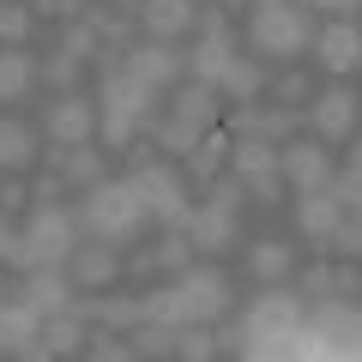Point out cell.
<instances>
[{"label":"cell","instance_id":"cell-23","mask_svg":"<svg viewBox=\"0 0 362 362\" xmlns=\"http://www.w3.org/2000/svg\"><path fill=\"white\" fill-rule=\"evenodd\" d=\"M30 78H37V61L25 49H0V103H18L30 90Z\"/></svg>","mask_w":362,"mask_h":362},{"label":"cell","instance_id":"cell-22","mask_svg":"<svg viewBox=\"0 0 362 362\" xmlns=\"http://www.w3.org/2000/svg\"><path fill=\"white\" fill-rule=\"evenodd\" d=\"M169 121L187 127V133L199 139V133L218 121V90H211V85H181V90H175V115H169Z\"/></svg>","mask_w":362,"mask_h":362},{"label":"cell","instance_id":"cell-28","mask_svg":"<svg viewBox=\"0 0 362 362\" xmlns=\"http://www.w3.org/2000/svg\"><path fill=\"white\" fill-rule=\"evenodd\" d=\"M296 127V115H290V103L284 109H272V115H235V133H259V139H284V133Z\"/></svg>","mask_w":362,"mask_h":362},{"label":"cell","instance_id":"cell-35","mask_svg":"<svg viewBox=\"0 0 362 362\" xmlns=\"http://www.w3.org/2000/svg\"><path fill=\"white\" fill-rule=\"evenodd\" d=\"M73 73H78V61H73V54H54V61H49V85H73Z\"/></svg>","mask_w":362,"mask_h":362},{"label":"cell","instance_id":"cell-16","mask_svg":"<svg viewBox=\"0 0 362 362\" xmlns=\"http://www.w3.org/2000/svg\"><path fill=\"white\" fill-rule=\"evenodd\" d=\"M115 272H121V259H115L109 242H78L73 254H66V278H73V290H103V284H115Z\"/></svg>","mask_w":362,"mask_h":362},{"label":"cell","instance_id":"cell-26","mask_svg":"<svg viewBox=\"0 0 362 362\" xmlns=\"http://www.w3.org/2000/svg\"><path fill=\"white\" fill-rule=\"evenodd\" d=\"M218 90H230L235 103H247V97L266 90V73H259L254 61H230V66H223V78H218Z\"/></svg>","mask_w":362,"mask_h":362},{"label":"cell","instance_id":"cell-30","mask_svg":"<svg viewBox=\"0 0 362 362\" xmlns=\"http://www.w3.org/2000/svg\"><path fill=\"white\" fill-rule=\"evenodd\" d=\"M61 54H73V61H97V30H90L85 18H66V30H61Z\"/></svg>","mask_w":362,"mask_h":362},{"label":"cell","instance_id":"cell-29","mask_svg":"<svg viewBox=\"0 0 362 362\" xmlns=\"http://www.w3.org/2000/svg\"><path fill=\"white\" fill-rule=\"evenodd\" d=\"M25 37H30V6L0 0V42H6V49H25Z\"/></svg>","mask_w":362,"mask_h":362},{"label":"cell","instance_id":"cell-4","mask_svg":"<svg viewBox=\"0 0 362 362\" xmlns=\"http://www.w3.org/2000/svg\"><path fill=\"white\" fill-rule=\"evenodd\" d=\"M302 326V296L290 284H272V290H259L254 302H247V314H242V350L247 356H278L284 350V338Z\"/></svg>","mask_w":362,"mask_h":362},{"label":"cell","instance_id":"cell-36","mask_svg":"<svg viewBox=\"0 0 362 362\" xmlns=\"http://www.w3.org/2000/svg\"><path fill=\"white\" fill-rule=\"evenodd\" d=\"M296 6H320V13H332V18H356L362 0H296Z\"/></svg>","mask_w":362,"mask_h":362},{"label":"cell","instance_id":"cell-8","mask_svg":"<svg viewBox=\"0 0 362 362\" xmlns=\"http://www.w3.org/2000/svg\"><path fill=\"white\" fill-rule=\"evenodd\" d=\"M25 259L30 266H66V254L78 247V223L66 206H54V199H37V211L25 218Z\"/></svg>","mask_w":362,"mask_h":362},{"label":"cell","instance_id":"cell-3","mask_svg":"<svg viewBox=\"0 0 362 362\" xmlns=\"http://www.w3.org/2000/svg\"><path fill=\"white\" fill-rule=\"evenodd\" d=\"M73 223L78 230H90L97 242H109V247H121V242H133V235L145 230V206H139V194H133V181H97V187H85V206L73 211Z\"/></svg>","mask_w":362,"mask_h":362},{"label":"cell","instance_id":"cell-21","mask_svg":"<svg viewBox=\"0 0 362 362\" xmlns=\"http://www.w3.org/2000/svg\"><path fill=\"white\" fill-rule=\"evenodd\" d=\"M66 350H85V320H78L73 308L49 314V326L37 332V344H30L25 356H66Z\"/></svg>","mask_w":362,"mask_h":362},{"label":"cell","instance_id":"cell-25","mask_svg":"<svg viewBox=\"0 0 362 362\" xmlns=\"http://www.w3.org/2000/svg\"><path fill=\"white\" fill-rule=\"evenodd\" d=\"M247 272H254L259 284H284L290 278V242H259L247 254Z\"/></svg>","mask_w":362,"mask_h":362},{"label":"cell","instance_id":"cell-11","mask_svg":"<svg viewBox=\"0 0 362 362\" xmlns=\"http://www.w3.org/2000/svg\"><path fill=\"white\" fill-rule=\"evenodd\" d=\"M278 175H284L296 194H314V187L332 181V157H326L320 145H308V139H290V145H278Z\"/></svg>","mask_w":362,"mask_h":362},{"label":"cell","instance_id":"cell-7","mask_svg":"<svg viewBox=\"0 0 362 362\" xmlns=\"http://www.w3.org/2000/svg\"><path fill=\"white\" fill-rule=\"evenodd\" d=\"M133 194H139V206H145V218H157V223H169V230H181L187 223V181L175 175L169 163H157V151H133Z\"/></svg>","mask_w":362,"mask_h":362},{"label":"cell","instance_id":"cell-5","mask_svg":"<svg viewBox=\"0 0 362 362\" xmlns=\"http://www.w3.org/2000/svg\"><path fill=\"white\" fill-rule=\"evenodd\" d=\"M247 42H254V54H266V61H296L314 42L308 6H296V0H259L254 18H247Z\"/></svg>","mask_w":362,"mask_h":362},{"label":"cell","instance_id":"cell-24","mask_svg":"<svg viewBox=\"0 0 362 362\" xmlns=\"http://www.w3.org/2000/svg\"><path fill=\"white\" fill-rule=\"evenodd\" d=\"M37 157V133L25 121H0V169H25Z\"/></svg>","mask_w":362,"mask_h":362},{"label":"cell","instance_id":"cell-10","mask_svg":"<svg viewBox=\"0 0 362 362\" xmlns=\"http://www.w3.org/2000/svg\"><path fill=\"white\" fill-rule=\"evenodd\" d=\"M308 49L320 54V66H326L332 78L356 73V66H362V30H356V18H332L326 30H314Z\"/></svg>","mask_w":362,"mask_h":362},{"label":"cell","instance_id":"cell-20","mask_svg":"<svg viewBox=\"0 0 362 362\" xmlns=\"http://www.w3.org/2000/svg\"><path fill=\"white\" fill-rule=\"evenodd\" d=\"M37 332H42V314L30 308L25 296H18V302H0V350L25 356V350L37 344Z\"/></svg>","mask_w":362,"mask_h":362},{"label":"cell","instance_id":"cell-39","mask_svg":"<svg viewBox=\"0 0 362 362\" xmlns=\"http://www.w3.org/2000/svg\"><path fill=\"white\" fill-rule=\"evenodd\" d=\"M90 350H97V356H133V344H115V338H97Z\"/></svg>","mask_w":362,"mask_h":362},{"label":"cell","instance_id":"cell-32","mask_svg":"<svg viewBox=\"0 0 362 362\" xmlns=\"http://www.w3.org/2000/svg\"><path fill=\"white\" fill-rule=\"evenodd\" d=\"M356 181H362V157H350V163H344V175H338V181H326V194H332L338 199V206H344V211H356Z\"/></svg>","mask_w":362,"mask_h":362},{"label":"cell","instance_id":"cell-6","mask_svg":"<svg viewBox=\"0 0 362 362\" xmlns=\"http://www.w3.org/2000/svg\"><path fill=\"white\" fill-rule=\"evenodd\" d=\"M235 211H242V181H211V199L206 206L187 211V223H181V235L194 242V254H230L242 235H235Z\"/></svg>","mask_w":362,"mask_h":362},{"label":"cell","instance_id":"cell-31","mask_svg":"<svg viewBox=\"0 0 362 362\" xmlns=\"http://www.w3.org/2000/svg\"><path fill=\"white\" fill-rule=\"evenodd\" d=\"M175 356H187V362H206V356H218V338L194 332V326H175Z\"/></svg>","mask_w":362,"mask_h":362},{"label":"cell","instance_id":"cell-9","mask_svg":"<svg viewBox=\"0 0 362 362\" xmlns=\"http://www.w3.org/2000/svg\"><path fill=\"white\" fill-rule=\"evenodd\" d=\"M230 169L242 181V194L254 199H284V175H278V139H259V133H242L230 139Z\"/></svg>","mask_w":362,"mask_h":362},{"label":"cell","instance_id":"cell-15","mask_svg":"<svg viewBox=\"0 0 362 362\" xmlns=\"http://www.w3.org/2000/svg\"><path fill=\"white\" fill-rule=\"evenodd\" d=\"M97 139V109L66 90L61 103H49V145H90Z\"/></svg>","mask_w":362,"mask_h":362},{"label":"cell","instance_id":"cell-14","mask_svg":"<svg viewBox=\"0 0 362 362\" xmlns=\"http://www.w3.org/2000/svg\"><path fill=\"white\" fill-rule=\"evenodd\" d=\"M121 73L127 78H139V85H151V90H163V85H175L181 78V54L169 49V42H133L127 54H121Z\"/></svg>","mask_w":362,"mask_h":362},{"label":"cell","instance_id":"cell-27","mask_svg":"<svg viewBox=\"0 0 362 362\" xmlns=\"http://www.w3.org/2000/svg\"><path fill=\"white\" fill-rule=\"evenodd\" d=\"M187 157H194V181H211V175H218V163L230 157V133H211V127H206Z\"/></svg>","mask_w":362,"mask_h":362},{"label":"cell","instance_id":"cell-12","mask_svg":"<svg viewBox=\"0 0 362 362\" xmlns=\"http://www.w3.org/2000/svg\"><path fill=\"white\" fill-rule=\"evenodd\" d=\"M199 49H194V85H211L218 90V78H223V66L235 61V42H230V25H223L218 13H199Z\"/></svg>","mask_w":362,"mask_h":362},{"label":"cell","instance_id":"cell-2","mask_svg":"<svg viewBox=\"0 0 362 362\" xmlns=\"http://www.w3.org/2000/svg\"><path fill=\"white\" fill-rule=\"evenodd\" d=\"M151 103L157 90L139 85V78L121 73V61H103V97H97V133H103L109 151H121V145H133V133L151 121Z\"/></svg>","mask_w":362,"mask_h":362},{"label":"cell","instance_id":"cell-34","mask_svg":"<svg viewBox=\"0 0 362 362\" xmlns=\"http://www.w3.org/2000/svg\"><path fill=\"white\" fill-rule=\"evenodd\" d=\"M302 290H308V296H332V266H314V272H302Z\"/></svg>","mask_w":362,"mask_h":362},{"label":"cell","instance_id":"cell-38","mask_svg":"<svg viewBox=\"0 0 362 362\" xmlns=\"http://www.w3.org/2000/svg\"><path fill=\"white\" fill-rule=\"evenodd\" d=\"M278 97H284V103H290V97H308V85H302V78L290 73V78H278Z\"/></svg>","mask_w":362,"mask_h":362},{"label":"cell","instance_id":"cell-13","mask_svg":"<svg viewBox=\"0 0 362 362\" xmlns=\"http://www.w3.org/2000/svg\"><path fill=\"white\" fill-rule=\"evenodd\" d=\"M133 18L145 25V37H151V42H175L181 30H194L199 0H133Z\"/></svg>","mask_w":362,"mask_h":362},{"label":"cell","instance_id":"cell-17","mask_svg":"<svg viewBox=\"0 0 362 362\" xmlns=\"http://www.w3.org/2000/svg\"><path fill=\"white\" fill-rule=\"evenodd\" d=\"M25 302L49 320V314H61V308H73V278H66L61 266H30V278H25Z\"/></svg>","mask_w":362,"mask_h":362},{"label":"cell","instance_id":"cell-18","mask_svg":"<svg viewBox=\"0 0 362 362\" xmlns=\"http://www.w3.org/2000/svg\"><path fill=\"white\" fill-rule=\"evenodd\" d=\"M350 127H356V97H350L344 85L320 90V103H314V133H320L326 145H338V139H350Z\"/></svg>","mask_w":362,"mask_h":362},{"label":"cell","instance_id":"cell-1","mask_svg":"<svg viewBox=\"0 0 362 362\" xmlns=\"http://www.w3.org/2000/svg\"><path fill=\"white\" fill-rule=\"evenodd\" d=\"M230 308V278L218 266H181V278L169 290L145 296V320L157 326H206Z\"/></svg>","mask_w":362,"mask_h":362},{"label":"cell","instance_id":"cell-37","mask_svg":"<svg viewBox=\"0 0 362 362\" xmlns=\"http://www.w3.org/2000/svg\"><path fill=\"white\" fill-rule=\"evenodd\" d=\"M13 206H25V187H18V181H6V187H0V211H13Z\"/></svg>","mask_w":362,"mask_h":362},{"label":"cell","instance_id":"cell-19","mask_svg":"<svg viewBox=\"0 0 362 362\" xmlns=\"http://www.w3.org/2000/svg\"><path fill=\"white\" fill-rule=\"evenodd\" d=\"M296 223H302V235H308V242H320V247H326V242H332V230L344 223V206H338L326 187H314V194H302Z\"/></svg>","mask_w":362,"mask_h":362},{"label":"cell","instance_id":"cell-33","mask_svg":"<svg viewBox=\"0 0 362 362\" xmlns=\"http://www.w3.org/2000/svg\"><path fill=\"white\" fill-rule=\"evenodd\" d=\"M0 266H13V272H30V259H25V235L6 223V211H0Z\"/></svg>","mask_w":362,"mask_h":362}]
</instances>
